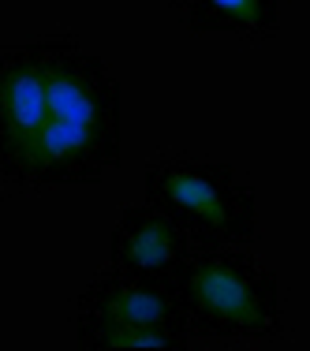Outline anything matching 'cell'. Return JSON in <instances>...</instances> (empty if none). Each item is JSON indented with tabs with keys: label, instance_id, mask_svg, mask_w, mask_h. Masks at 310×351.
<instances>
[{
	"label": "cell",
	"instance_id": "cell-1",
	"mask_svg": "<svg viewBox=\"0 0 310 351\" xmlns=\"http://www.w3.org/2000/svg\"><path fill=\"white\" fill-rule=\"evenodd\" d=\"M123 154V90L75 34L0 49V176L15 187L102 183Z\"/></svg>",
	"mask_w": 310,
	"mask_h": 351
},
{
	"label": "cell",
	"instance_id": "cell-3",
	"mask_svg": "<svg viewBox=\"0 0 310 351\" xmlns=\"http://www.w3.org/2000/svg\"><path fill=\"white\" fill-rule=\"evenodd\" d=\"M146 206L172 217L195 247H243L258 239L254 191L221 161L157 157L142 172Z\"/></svg>",
	"mask_w": 310,
	"mask_h": 351
},
{
	"label": "cell",
	"instance_id": "cell-4",
	"mask_svg": "<svg viewBox=\"0 0 310 351\" xmlns=\"http://www.w3.org/2000/svg\"><path fill=\"white\" fill-rule=\"evenodd\" d=\"M191 344L187 317L172 280H150L108 269L94 277L79 295V348H169L183 351Z\"/></svg>",
	"mask_w": 310,
	"mask_h": 351
},
{
	"label": "cell",
	"instance_id": "cell-2",
	"mask_svg": "<svg viewBox=\"0 0 310 351\" xmlns=\"http://www.w3.org/2000/svg\"><path fill=\"white\" fill-rule=\"evenodd\" d=\"M172 291L191 337L270 340L284 325L276 273L247 250L195 247L172 277Z\"/></svg>",
	"mask_w": 310,
	"mask_h": 351
},
{
	"label": "cell",
	"instance_id": "cell-6",
	"mask_svg": "<svg viewBox=\"0 0 310 351\" xmlns=\"http://www.w3.org/2000/svg\"><path fill=\"white\" fill-rule=\"evenodd\" d=\"M191 30L270 38L281 23V0H172Z\"/></svg>",
	"mask_w": 310,
	"mask_h": 351
},
{
	"label": "cell",
	"instance_id": "cell-5",
	"mask_svg": "<svg viewBox=\"0 0 310 351\" xmlns=\"http://www.w3.org/2000/svg\"><path fill=\"white\" fill-rule=\"evenodd\" d=\"M191 250H195L191 236L172 217H165L154 206H131L112 228L108 258H112V269L131 273V277L172 280Z\"/></svg>",
	"mask_w": 310,
	"mask_h": 351
}]
</instances>
